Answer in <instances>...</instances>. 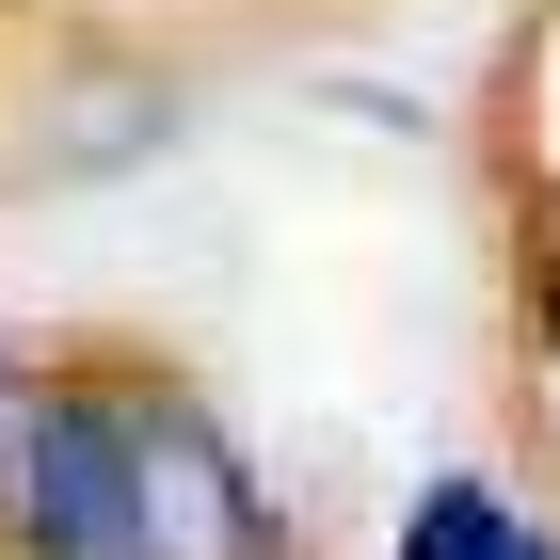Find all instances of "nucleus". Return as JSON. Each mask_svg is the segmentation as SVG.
Returning <instances> with one entry per match:
<instances>
[{"label":"nucleus","instance_id":"1","mask_svg":"<svg viewBox=\"0 0 560 560\" xmlns=\"http://www.w3.org/2000/svg\"><path fill=\"white\" fill-rule=\"evenodd\" d=\"M113 448H129V528L144 560H272V513L241 448H224L192 400H113Z\"/></svg>","mask_w":560,"mask_h":560},{"label":"nucleus","instance_id":"2","mask_svg":"<svg viewBox=\"0 0 560 560\" xmlns=\"http://www.w3.org/2000/svg\"><path fill=\"white\" fill-rule=\"evenodd\" d=\"M0 513L33 528L48 560H144V528H129V448H113L96 400H48V432H33V465H16Z\"/></svg>","mask_w":560,"mask_h":560},{"label":"nucleus","instance_id":"3","mask_svg":"<svg viewBox=\"0 0 560 560\" xmlns=\"http://www.w3.org/2000/svg\"><path fill=\"white\" fill-rule=\"evenodd\" d=\"M400 560H560V528L513 513L497 480H432L417 513H400Z\"/></svg>","mask_w":560,"mask_h":560},{"label":"nucleus","instance_id":"4","mask_svg":"<svg viewBox=\"0 0 560 560\" xmlns=\"http://www.w3.org/2000/svg\"><path fill=\"white\" fill-rule=\"evenodd\" d=\"M33 432H48V385H33V369H0V497H16V465H33Z\"/></svg>","mask_w":560,"mask_h":560}]
</instances>
